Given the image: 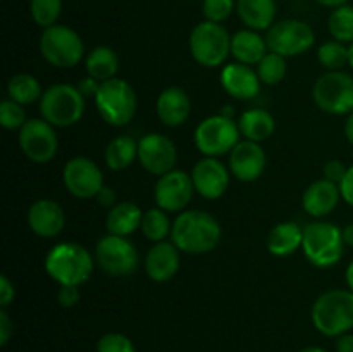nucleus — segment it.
<instances>
[{
    "label": "nucleus",
    "mask_w": 353,
    "mask_h": 352,
    "mask_svg": "<svg viewBox=\"0 0 353 352\" xmlns=\"http://www.w3.org/2000/svg\"><path fill=\"white\" fill-rule=\"evenodd\" d=\"M30 12L40 28H50L57 24L62 14V0H31Z\"/></svg>",
    "instance_id": "nucleus-36"
},
{
    "label": "nucleus",
    "mask_w": 353,
    "mask_h": 352,
    "mask_svg": "<svg viewBox=\"0 0 353 352\" xmlns=\"http://www.w3.org/2000/svg\"><path fill=\"white\" fill-rule=\"evenodd\" d=\"M340 192H341V199H343L348 206L353 207V164L348 168L343 182L340 183Z\"/></svg>",
    "instance_id": "nucleus-45"
},
{
    "label": "nucleus",
    "mask_w": 353,
    "mask_h": 352,
    "mask_svg": "<svg viewBox=\"0 0 353 352\" xmlns=\"http://www.w3.org/2000/svg\"><path fill=\"white\" fill-rule=\"evenodd\" d=\"M179 248L172 242H159L145 255V273L152 282L164 283L176 276L181 266Z\"/></svg>",
    "instance_id": "nucleus-21"
},
{
    "label": "nucleus",
    "mask_w": 353,
    "mask_h": 352,
    "mask_svg": "<svg viewBox=\"0 0 353 352\" xmlns=\"http://www.w3.org/2000/svg\"><path fill=\"white\" fill-rule=\"evenodd\" d=\"M85 97L76 85L59 83L43 92L40 99V114L55 128H68L79 123L85 114Z\"/></svg>",
    "instance_id": "nucleus-5"
},
{
    "label": "nucleus",
    "mask_w": 353,
    "mask_h": 352,
    "mask_svg": "<svg viewBox=\"0 0 353 352\" xmlns=\"http://www.w3.org/2000/svg\"><path fill=\"white\" fill-rule=\"evenodd\" d=\"M268 52L269 48L265 37H262L259 31L245 28L231 37V55L234 57V61L241 62V64L257 66Z\"/></svg>",
    "instance_id": "nucleus-24"
},
{
    "label": "nucleus",
    "mask_w": 353,
    "mask_h": 352,
    "mask_svg": "<svg viewBox=\"0 0 353 352\" xmlns=\"http://www.w3.org/2000/svg\"><path fill=\"white\" fill-rule=\"evenodd\" d=\"M236 14L241 23L254 31H268L276 23V0H236Z\"/></svg>",
    "instance_id": "nucleus-25"
},
{
    "label": "nucleus",
    "mask_w": 353,
    "mask_h": 352,
    "mask_svg": "<svg viewBox=\"0 0 353 352\" xmlns=\"http://www.w3.org/2000/svg\"><path fill=\"white\" fill-rule=\"evenodd\" d=\"M97 200H99V204L102 207H107V209H110V207H114L117 204L116 192H114L112 188H109V186H103V188L100 190L99 195H97Z\"/></svg>",
    "instance_id": "nucleus-46"
},
{
    "label": "nucleus",
    "mask_w": 353,
    "mask_h": 352,
    "mask_svg": "<svg viewBox=\"0 0 353 352\" xmlns=\"http://www.w3.org/2000/svg\"><path fill=\"white\" fill-rule=\"evenodd\" d=\"M236 10V0H203L202 14L210 23H224Z\"/></svg>",
    "instance_id": "nucleus-38"
},
{
    "label": "nucleus",
    "mask_w": 353,
    "mask_h": 352,
    "mask_svg": "<svg viewBox=\"0 0 353 352\" xmlns=\"http://www.w3.org/2000/svg\"><path fill=\"white\" fill-rule=\"evenodd\" d=\"M138 161L150 175L164 176L174 169L178 162V148L165 135L148 133L138 141Z\"/></svg>",
    "instance_id": "nucleus-15"
},
{
    "label": "nucleus",
    "mask_w": 353,
    "mask_h": 352,
    "mask_svg": "<svg viewBox=\"0 0 353 352\" xmlns=\"http://www.w3.org/2000/svg\"><path fill=\"white\" fill-rule=\"evenodd\" d=\"M327 30L333 40L341 43H353V6L347 3L333 9L327 19Z\"/></svg>",
    "instance_id": "nucleus-33"
},
{
    "label": "nucleus",
    "mask_w": 353,
    "mask_h": 352,
    "mask_svg": "<svg viewBox=\"0 0 353 352\" xmlns=\"http://www.w3.org/2000/svg\"><path fill=\"white\" fill-rule=\"evenodd\" d=\"M347 171L348 168L340 161V159H333V161H327L326 166H324V178L340 185V183L343 182Z\"/></svg>",
    "instance_id": "nucleus-41"
},
{
    "label": "nucleus",
    "mask_w": 353,
    "mask_h": 352,
    "mask_svg": "<svg viewBox=\"0 0 353 352\" xmlns=\"http://www.w3.org/2000/svg\"><path fill=\"white\" fill-rule=\"evenodd\" d=\"M41 57L55 68H74L83 61L85 43L72 28L64 24H54L45 28L40 37Z\"/></svg>",
    "instance_id": "nucleus-8"
},
{
    "label": "nucleus",
    "mask_w": 353,
    "mask_h": 352,
    "mask_svg": "<svg viewBox=\"0 0 353 352\" xmlns=\"http://www.w3.org/2000/svg\"><path fill=\"white\" fill-rule=\"evenodd\" d=\"M14 333V324L6 309H0V345H7Z\"/></svg>",
    "instance_id": "nucleus-44"
},
{
    "label": "nucleus",
    "mask_w": 353,
    "mask_h": 352,
    "mask_svg": "<svg viewBox=\"0 0 353 352\" xmlns=\"http://www.w3.org/2000/svg\"><path fill=\"white\" fill-rule=\"evenodd\" d=\"M336 351L338 352H353V335L352 333H345L338 338Z\"/></svg>",
    "instance_id": "nucleus-47"
},
{
    "label": "nucleus",
    "mask_w": 353,
    "mask_h": 352,
    "mask_svg": "<svg viewBox=\"0 0 353 352\" xmlns=\"http://www.w3.org/2000/svg\"><path fill=\"white\" fill-rule=\"evenodd\" d=\"M221 238L223 230L219 221L205 211H183L172 223V244L186 254L212 252L221 244Z\"/></svg>",
    "instance_id": "nucleus-1"
},
{
    "label": "nucleus",
    "mask_w": 353,
    "mask_h": 352,
    "mask_svg": "<svg viewBox=\"0 0 353 352\" xmlns=\"http://www.w3.org/2000/svg\"><path fill=\"white\" fill-rule=\"evenodd\" d=\"M95 259L83 245L62 242L50 248L45 259L48 276L59 285H83L92 276Z\"/></svg>",
    "instance_id": "nucleus-2"
},
{
    "label": "nucleus",
    "mask_w": 353,
    "mask_h": 352,
    "mask_svg": "<svg viewBox=\"0 0 353 352\" xmlns=\"http://www.w3.org/2000/svg\"><path fill=\"white\" fill-rule=\"evenodd\" d=\"M219 114H223L224 117H230V119H234V109L231 106H224V109Z\"/></svg>",
    "instance_id": "nucleus-52"
},
{
    "label": "nucleus",
    "mask_w": 353,
    "mask_h": 352,
    "mask_svg": "<svg viewBox=\"0 0 353 352\" xmlns=\"http://www.w3.org/2000/svg\"><path fill=\"white\" fill-rule=\"evenodd\" d=\"M97 352H137V349L126 335L105 333L97 344Z\"/></svg>",
    "instance_id": "nucleus-39"
},
{
    "label": "nucleus",
    "mask_w": 353,
    "mask_h": 352,
    "mask_svg": "<svg viewBox=\"0 0 353 352\" xmlns=\"http://www.w3.org/2000/svg\"><path fill=\"white\" fill-rule=\"evenodd\" d=\"M303 244V228L295 221L278 223L268 237V251L276 257H288L295 254Z\"/></svg>",
    "instance_id": "nucleus-26"
},
{
    "label": "nucleus",
    "mask_w": 353,
    "mask_h": 352,
    "mask_svg": "<svg viewBox=\"0 0 353 352\" xmlns=\"http://www.w3.org/2000/svg\"><path fill=\"white\" fill-rule=\"evenodd\" d=\"M19 147L23 154L37 164H47L59 150V138L55 126L43 117L28 119L19 130Z\"/></svg>",
    "instance_id": "nucleus-13"
},
{
    "label": "nucleus",
    "mask_w": 353,
    "mask_h": 352,
    "mask_svg": "<svg viewBox=\"0 0 353 352\" xmlns=\"http://www.w3.org/2000/svg\"><path fill=\"white\" fill-rule=\"evenodd\" d=\"M62 182L72 197L81 200L97 199L103 188L102 169L88 157H72L62 169Z\"/></svg>",
    "instance_id": "nucleus-14"
},
{
    "label": "nucleus",
    "mask_w": 353,
    "mask_h": 352,
    "mask_svg": "<svg viewBox=\"0 0 353 352\" xmlns=\"http://www.w3.org/2000/svg\"><path fill=\"white\" fill-rule=\"evenodd\" d=\"M265 41H268L269 52H276L283 57H296L314 47L316 33L305 21L281 19L276 21L265 31Z\"/></svg>",
    "instance_id": "nucleus-10"
},
{
    "label": "nucleus",
    "mask_w": 353,
    "mask_h": 352,
    "mask_svg": "<svg viewBox=\"0 0 353 352\" xmlns=\"http://www.w3.org/2000/svg\"><path fill=\"white\" fill-rule=\"evenodd\" d=\"M317 59H319L321 66L327 71H343L345 66L348 64V59H350L347 43H341L338 40L324 41L317 48Z\"/></svg>",
    "instance_id": "nucleus-34"
},
{
    "label": "nucleus",
    "mask_w": 353,
    "mask_h": 352,
    "mask_svg": "<svg viewBox=\"0 0 353 352\" xmlns=\"http://www.w3.org/2000/svg\"><path fill=\"white\" fill-rule=\"evenodd\" d=\"M85 68L88 76L95 78L97 81H109V79L116 78L117 71H119V57L110 47L100 45L86 54Z\"/></svg>",
    "instance_id": "nucleus-29"
},
{
    "label": "nucleus",
    "mask_w": 353,
    "mask_h": 352,
    "mask_svg": "<svg viewBox=\"0 0 353 352\" xmlns=\"http://www.w3.org/2000/svg\"><path fill=\"white\" fill-rule=\"evenodd\" d=\"M303 254L316 268H331L341 261L345 252L341 228L330 221H314L303 228Z\"/></svg>",
    "instance_id": "nucleus-4"
},
{
    "label": "nucleus",
    "mask_w": 353,
    "mask_h": 352,
    "mask_svg": "<svg viewBox=\"0 0 353 352\" xmlns=\"http://www.w3.org/2000/svg\"><path fill=\"white\" fill-rule=\"evenodd\" d=\"M26 109L14 100L6 99L0 104V124L9 131H19L26 124Z\"/></svg>",
    "instance_id": "nucleus-37"
},
{
    "label": "nucleus",
    "mask_w": 353,
    "mask_h": 352,
    "mask_svg": "<svg viewBox=\"0 0 353 352\" xmlns=\"http://www.w3.org/2000/svg\"><path fill=\"white\" fill-rule=\"evenodd\" d=\"M105 164L112 171H124L138 159V141L133 137L121 135L105 147Z\"/></svg>",
    "instance_id": "nucleus-30"
},
{
    "label": "nucleus",
    "mask_w": 353,
    "mask_h": 352,
    "mask_svg": "<svg viewBox=\"0 0 353 352\" xmlns=\"http://www.w3.org/2000/svg\"><path fill=\"white\" fill-rule=\"evenodd\" d=\"M140 230L147 240L159 244V242H164L168 238V235H171L172 224L164 209L154 207V209H148L143 213Z\"/></svg>",
    "instance_id": "nucleus-32"
},
{
    "label": "nucleus",
    "mask_w": 353,
    "mask_h": 352,
    "mask_svg": "<svg viewBox=\"0 0 353 352\" xmlns=\"http://www.w3.org/2000/svg\"><path fill=\"white\" fill-rule=\"evenodd\" d=\"M28 226L37 237L54 238L64 230L65 213L61 204L52 199H40L28 209Z\"/></svg>",
    "instance_id": "nucleus-19"
},
{
    "label": "nucleus",
    "mask_w": 353,
    "mask_h": 352,
    "mask_svg": "<svg viewBox=\"0 0 353 352\" xmlns=\"http://www.w3.org/2000/svg\"><path fill=\"white\" fill-rule=\"evenodd\" d=\"M345 137L353 145V113L348 114L347 121H345Z\"/></svg>",
    "instance_id": "nucleus-50"
},
{
    "label": "nucleus",
    "mask_w": 353,
    "mask_h": 352,
    "mask_svg": "<svg viewBox=\"0 0 353 352\" xmlns=\"http://www.w3.org/2000/svg\"><path fill=\"white\" fill-rule=\"evenodd\" d=\"M348 55H350V59H348V66L353 69V43L348 45Z\"/></svg>",
    "instance_id": "nucleus-54"
},
{
    "label": "nucleus",
    "mask_w": 353,
    "mask_h": 352,
    "mask_svg": "<svg viewBox=\"0 0 353 352\" xmlns=\"http://www.w3.org/2000/svg\"><path fill=\"white\" fill-rule=\"evenodd\" d=\"M310 317L317 331L326 337H341L353 328V292L330 290L316 299Z\"/></svg>",
    "instance_id": "nucleus-3"
},
{
    "label": "nucleus",
    "mask_w": 353,
    "mask_h": 352,
    "mask_svg": "<svg viewBox=\"0 0 353 352\" xmlns=\"http://www.w3.org/2000/svg\"><path fill=\"white\" fill-rule=\"evenodd\" d=\"M157 117L169 128H178L188 121L192 114V100L188 93L179 86H169L162 90L155 104Z\"/></svg>",
    "instance_id": "nucleus-22"
},
{
    "label": "nucleus",
    "mask_w": 353,
    "mask_h": 352,
    "mask_svg": "<svg viewBox=\"0 0 353 352\" xmlns=\"http://www.w3.org/2000/svg\"><path fill=\"white\" fill-rule=\"evenodd\" d=\"M314 2H317L319 6L323 7H330V9H336V7H341V6H347L350 0H314Z\"/></svg>",
    "instance_id": "nucleus-49"
},
{
    "label": "nucleus",
    "mask_w": 353,
    "mask_h": 352,
    "mask_svg": "<svg viewBox=\"0 0 353 352\" xmlns=\"http://www.w3.org/2000/svg\"><path fill=\"white\" fill-rule=\"evenodd\" d=\"M265 164L268 157L257 141H238L236 147L230 152V171L240 182L252 183L261 178L265 171Z\"/></svg>",
    "instance_id": "nucleus-18"
},
{
    "label": "nucleus",
    "mask_w": 353,
    "mask_h": 352,
    "mask_svg": "<svg viewBox=\"0 0 353 352\" xmlns=\"http://www.w3.org/2000/svg\"><path fill=\"white\" fill-rule=\"evenodd\" d=\"M341 235H343L345 245H347V247H353V223L341 228Z\"/></svg>",
    "instance_id": "nucleus-48"
},
{
    "label": "nucleus",
    "mask_w": 353,
    "mask_h": 352,
    "mask_svg": "<svg viewBox=\"0 0 353 352\" xmlns=\"http://www.w3.org/2000/svg\"><path fill=\"white\" fill-rule=\"evenodd\" d=\"M240 128L234 119L214 114L200 121L195 130V145L205 157L230 154L240 141Z\"/></svg>",
    "instance_id": "nucleus-11"
},
{
    "label": "nucleus",
    "mask_w": 353,
    "mask_h": 352,
    "mask_svg": "<svg viewBox=\"0 0 353 352\" xmlns=\"http://www.w3.org/2000/svg\"><path fill=\"white\" fill-rule=\"evenodd\" d=\"M141 219H143V211L131 200H124L110 207L105 217V228L110 235L130 237L138 228H141Z\"/></svg>",
    "instance_id": "nucleus-27"
},
{
    "label": "nucleus",
    "mask_w": 353,
    "mask_h": 352,
    "mask_svg": "<svg viewBox=\"0 0 353 352\" xmlns=\"http://www.w3.org/2000/svg\"><path fill=\"white\" fill-rule=\"evenodd\" d=\"M192 57L203 68H219L231 54V37L219 23L202 21L190 33Z\"/></svg>",
    "instance_id": "nucleus-7"
},
{
    "label": "nucleus",
    "mask_w": 353,
    "mask_h": 352,
    "mask_svg": "<svg viewBox=\"0 0 353 352\" xmlns=\"http://www.w3.org/2000/svg\"><path fill=\"white\" fill-rule=\"evenodd\" d=\"M95 106L102 119L110 126H126L133 121L138 109V99L134 88L121 78L103 81L97 93Z\"/></svg>",
    "instance_id": "nucleus-6"
},
{
    "label": "nucleus",
    "mask_w": 353,
    "mask_h": 352,
    "mask_svg": "<svg viewBox=\"0 0 353 352\" xmlns=\"http://www.w3.org/2000/svg\"><path fill=\"white\" fill-rule=\"evenodd\" d=\"M195 185H193L192 175L179 169H172L168 175L159 176L155 183L154 199L157 207L164 209L165 213H183L192 202Z\"/></svg>",
    "instance_id": "nucleus-16"
},
{
    "label": "nucleus",
    "mask_w": 353,
    "mask_h": 352,
    "mask_svg": "<svg viewBox=\"0 0 353 352\" xmlns=\"http://www.w3.org/2000/svg\"><path fill=\"white\" fill-rule=\"evenodd\" d=\"M14 297H16V290H14V283L7 278L6 275L0 276V307L6 309L9 304H12Z\"/></svg>",
    "instance_id": "nucleus-42"
},
{
    "label": "nucleus",
    "mask_w": 353,
    "mask_h": 352,
    "mask_svg": "<svg viewBox=\"0 0 353 352\" xmlns=\"http://www.w3.org/2000/svg\"><path fill=\"white\" fill-rule=\"evenodd\" d=\"M286 72H288L286 57L276 54V52H268L257 64V75L264 85H279L285 79Z\"/></svg>",
    "instance_id": "nucleus-35"
},
{
    "label": "nucleus",
    "mask_w": 353,
    "mask_h": 352,
    "mask_svg": "<svg viewBox=\"0 0 353 352\" xmlns=\"http://www.w3.org/2000/svg\"><path fill=\"white\" fill-rule=\"evenodd\" d=\"M230 169L217 157H203L193 166L192 179L195 192L207 200H216L226 193L230 186Z\"/></svg>",
    "instance_id": "nucleus-17"
},
{
    "label": "nucleus",
    "mask_w": 353,
    "mask_h": 352,
    "mask_svg": "<svg viewBox=\"0 0 353 352\" xmlns=\"http://www.w3.org/2000/svg\"><path fill=\"white\" fill-rule=\"evenodd\" d=\"M95 259L99 268L109 276H130L137 271L138 251L128 237L107 233L97 244Z\"/></svg>",
    "instance_id": "nucleus-12"
},
{
    "label": "nucleus",
    "mask_w": 353,
    "mask_h": 352,
    "mask_svg": "<svg viewBox=\"0 0 353 352\" xmlns=\"http://www.w3.org/2000/svg\"><path fill=\"white\" fill-rule=\"evenodd\" d=\"M238 128L243 135L245 140L261 141L272 137L276 130V119L269 110L265 109H248L238 119Z\"/></svg>",
    "instance_id": "nucleus-28"
},
{
    "label": "nucleus",
    "mask_w": 353,
    "mask_h": 352,
    "mask_svg": "<svg viewBox=\"0 0 353 352\" xmlns=\"http://www.w3.org/2000/svg\"><path fill=\"white\" fill-rule=\"evenodd\" d=\"M102 83L97 81L95 78H92V76H85V78H81L78 81V90L83 93V97L85 99H95L97 93H99V88Z\"/></svg>",
    "instance_id": "nucleus-43"
},
{
    "label": "nucleus",
    "mask_w": 353,
    "mask_h": 352,
    "mask_svg": "<svg viewBox=\"0 0 353 352\" xmlns=\"http://www.w3.org/2000/svg\"><path fill=\"white\" fill-rule=\"evenodd\" d=\"M261 78L257 71L241 62H231L221 71V85L224 92L236 100H252L261 92Z\"/></svg>",
    "instance_id": "nucleus-20"
},
{
    "label": "nucleus",
    "mask_w": 353,
    "mask_h": 352,
    "mask_svg": "<svg viewBox=\"0 0 353 352\" xmlns=\"http://www.w3.org/2000/svg\"><path fill=\"white\" fill-rule=\"evenodd\" d=\"M347 283L348 286H350V290L353 292V261L348 264L347 268Z\"/></svg>",
    "instance_id": "nucleus-51"
},
{
    "label": "nucleus",
    "mask_w": 353,
    "mask_h": 352,
    "mask_svg": "<svg viewBox=\"0 0 353 352\" xmlns=\"http://www.w3.org/2000/svg\"><path fill=\"white\" fill-rule=\"evenodd\" d=\"M81 299V290L76 285H61L57 290V302L62 307H74Z\"/></svg>",
    "instance_id": "nucleus-40"
},
{
    "label": "nucleus",
    "mask_w": 353,
    "mask_h": 352,
    "mask_svg": "<svg viewBox=\"0 0 353 352\" xmlns=\"http://www.w3.org/2000/svg\"><path fill=\"white\" fill-rule=\"evenodd\" d=\"M7 95L21 106H30L40 100L43 92H41L40 81L33 75L19 72V75H14L7 83Z\"/></svg>",
    "instance_id": "nucleus-31"
},
{
    "label": "nucleus",
    "mask_w": 353,
    "mask_h": 352,
    "mask_svg": "<svg viewBox=\"0 0 353 352\" xmlns=\"http://www.w3.org/2000/svg\"><path fill=\"white\" fill-rule=\"evenodd\" d=\"M312 99L316 106L327 114H352L353 76L345 71H327L314 83Z\"/></svg>",
    "instance_id": "nucleus-9"
},
{
    "label": "nucleus",
    "mask_w": 353,
    "mask_h": 352,
    "mask_svg": "<svg viewBox=\"0 0 353 352\" xmlns=\"http://www.w3.org/2000/svg\"><path fill=\"white\" fill-rule=\"evenodd\" d=\"M300 352H327V351H324V349H321V347H305V349H302Z\"/></svg>",
    "instance_id": "nucleus-53"
},
{
    "label": "nucleus",
    "mask_w": 353,
    "mask_h": 352,
    "mask_svg": "<svg viewBox=\"0 0 353 352\" xmlns=\"http://www.w3.org/2000/svg\"><path fill=\"white\" fill-rule=\"evenodd\" d=\"M341 199L340 185L323 178L309 185V188L303 192L302 206L309 216L324 217L336 209L338 202Z\"/></svg>",
    "instance_id": "nucleus-23"
}]
</instances>
